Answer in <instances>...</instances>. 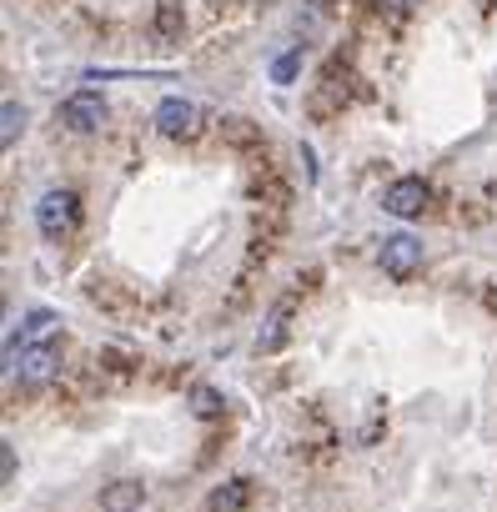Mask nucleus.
Returning <instances> with one entry per match:
<instances>
[{
    "label": "nucleus",
    "instance_id": "nucleus-1",
    "mask_svg": "<svg viewBox=\"0 0 497 512\" xmlns=\"http://www.w3.org/2000/svg\"><path fill=\"white\" fill-rule=\"evenodd\" d=\"M76 221H81V196H76V191H46V196L36 201V226H41V236L61 241L66 231H76Z\"/></svg>",
    "mask_w": 497,
    "mask_h": 512
},
{
    "label": "nucleus",
    "instance_id": "nucleus-2",
    "mask_svg": "<svg viewBox=\"0 0 497 512\" xmlns=\"http://www.w3.org/2000/svg\"><path fill=\"white\" fill-rule=\"evenodd\" d=\"M377 262H382V272H387L392 282H407V277L422 267V241H417L412 231H392V236H382Z\"/></svg>",
    "mask_w": 497,
    "mask_h": 512
},
{
    "label": "nucleus",
    "instance_id": "nucleus-3",
    "mask_svg": "<svg viewBox=\"0 0 497 512\" xmlns=\"http://www.w3.org/2000/svg\"><path fill=\"white\" fill-rule=\"evenodd\" d=\"M101 121H106V101L96 91H76L61 101V126L71 136H91V131H101Z\"/></svg>",
    "mask_w": 497,
    "mask_h": 512
},
{
    "label": "nucleus",
    "instance_id": "nucleus-4",
    "mask_svg": "<svg viewBox=\"0 0 497 512\" xmlns=\"http://www.w3.org/2000/svg\"><path fill=\"white\" fill-rule=\"evenodd\" d=\"M156 131H161L166 141H191V136L201 131V111H196L191 101H181V96H166V101L156 106Z\"/></svg>",
    "mask_w": 497,
    "mask_h": 512
},
{
    "label": "nucleus",
    "instance_id": "nucleus-5",
    "mask_svg": "<svg viewBox=\"0 0 497 512\" xmlns=\"http://www.w3.org/2000/svg\"><path fill=\"white\" fill-rule=\"evenodd\" d=\"M56 372V347L51 342H31L21 352H11V377H21V387H41Z\"/></svg>",
    "mask_w": 497,
    "mask_h": 512
},
{
    "label": "nucleus",
    "instance_id": "nucleus-6",
    "mask_svg": "<svg viewBox=\"0 0 497 512\" xmlns=\"http://www.w3.org/2000/svg\"><path fill=\"white\" fill-rule=\"evenodd\" d=\"M382 211H392V216H402V221L422 216V211H427V186H422L417 176H402V181H392V186L382 191Z\"/></svg>",
    "mask_w": 497,
    "mask_h": 512
},
{
    "label": "nucleus",
    "instance_id": "nucleus-7",
    "mask_svg": "<svg viewBox=\"0 0 497 512\" xmlns=\"http://www.w3.org/2000/svg\"><path fill=\"white\" fill-rule=\"evenodd\" d=\"M141 497H146V487L141 482H111L106 492H101V512H136L141 507Z\"/></svg>",
    "mask_w": 497,
    "mask_h": 512
},
{
    "label": "nucleus",
    "instance_id": "nucleus-8",
    "mask_svg": "<svg viewBox=\"0 0 497 512\" xmlns=\"http://www.w3.org/2000/svg\"><path fill=\"white\" fill-rule=\"evenodd\" d=\"M56 327H61V317H56L51 307H31V312L21 317V347H31V342H46Z\"/></svg>",
    "mask_w": 497,
    "mask_h": 512
},
{
    "label": "nucleus",
    "instance_id": "nucleus-9",
    "mask_svg": "<svg viewBox=\"0 0 497 512\" xmlns=\"http://www.w3.org/2000/svg\"><path fill=\"white\" fill-rule=\"evenodd\" d=\"M246 497H252V482H246V477H231L226 487L211 492V512H236Z\"/></svg>",
    "mask_w": 497,
    "mask_h": 512
},
{
    "label": "nucleus",
    "instance_id": "nucleus-10",
    "mask_svg": "<svg viewBox=\"0 0 497 512\" xmlns=\"http://www.w3.org/2000/svg\"><path fill=\"white\" fill-rule=\"evenodd\" d=\"M26 131V106L21 101H6V106H0V146H16V136Z\"/></svg>",
    "mask_w": 497,
    "mask_h": 512
},
{
    "label": "nucleus",
    "instance_id": "nucleus-11",
    "mask_svg": "<svg viewBox=\"0 0 497 512\" xmlns=\"http://www.w3.org/2000/svg\"><path fill=\"white\" fill-rule=\"evenodd\" d=\"M181 21H186L181 16V0H161V6H156V36L161 41H176L181 36Z\"/></svg>",
    "mask_w": 497,
    "mask_h": 512
},
{
    "label": "nucleus",
    "instance_id": "nucleus-12",
    "mask_svg": "<svg viewBox=\"0 0 497 512\" xmlns=\"http://www.w3.org/2000/svg\"><path fill=\"white\" fill-rule=\"evenodd\" d=\"M282 342H287V307H277V312L267 317V332L257 337V347H262V352H277Z\"/></svg>",
    "mask_w": 497,
    "mask_h": 512
},
{
    "label": "nucleus",
    "instance_id": "nucleus-13",
    "mask_svg": "<svg viewBox=\"0 0 497 512\" xmlns=\"http://www.w3.org/2000/svg\"><path fill=\"white\" fill-rule=\"evenodd\" d=\"M297 71H302V46H297V51H287L282 61H272V81H277V86H292V76H297Z\"/></svg>",
    "mask_w": 497,
    "mask_h": 512
},
{
    "label": "nucleus",
    "instance_id": "nucleus-14",
    "mask_svg": "<svg viewBox=\"0 0 497 512\" xmlns=\"http://www.w3.org/2000/svg\"><path fill=\"white\" fill-rule=\"evenodd\" d=\"M191 412H196V417H216V412H221V397H216L211 387H196V392H191Z\"/></svg>",
    "mask_w": 497,
    "mask_h": 512
},
{
    "label": "nucleus",
    "instance_id": "nucleus-15",
    "mask_svg": "<svg viewBox=\"0 0 497 512\" xmlns=\"http://www.w3.org/2000/svg\"><path fill=\"white\" fill-rule=\"evenodd\" d=\"M0 477H6V482H16V447H11V442L0 447Z\"/></svg>",
    "mask_w": 497,
    "mask_h": 512
},
{
    "label": "nucleus",
    "instance_id": "nucleus-16",
    "mask_svg": "<svg viewBox=\"0 0 497 512\" xmlns=\"http://www.w3.org/2000/svg\"><path fill=\"white\" fill-rule=\"evenodd\" d=\"M377 6H392V11H412L417 0H377Z\"/></svg>",
    "mask_w": 497,
    "mask_h": 512
}]
</instances>
